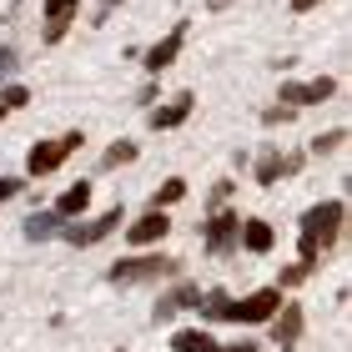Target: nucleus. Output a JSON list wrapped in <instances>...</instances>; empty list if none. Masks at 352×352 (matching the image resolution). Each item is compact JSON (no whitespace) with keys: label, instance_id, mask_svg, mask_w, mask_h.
<instances>
[{"label":"nucleus","instance_id":"f257e3e1","mask_svg":"<svg viewBox=\"0 0 352 352\" xmlns=\"http://www.w3.org/2000/svg\"><path fill=\"white\" fill-rule=\"evenodd\" d=\"M342 221H347L342 197H327V201L307 206V212H302V227H297V262L317 272V262L327 257V247L342 236Z\"/></svg>","mask_w":352,"mask_h":352},{"label":"nucleus","instance_id":"f03ea898","mask_svg":"<svg viewBox=\"0 0 352 352\" xmlns=\"http://www.w3.org/2000/svg\"><path fill=\"white\" fill-rule=\"evenodd\" d=\"M176 257H166V252H146L141 247L136 257H121V262H111V272H106V282L111 287H141V282H166V277H176Z\"/></svg>","mask_w":352,"mask_h":352},{"label":"nucleus","instance_id":"7ed1b4c3","mask_svg":"<svg viewBox=\"0 0 352 352\" xmlns=\"http://www.w3.org/2000/svg\"><path fill=\"white\" fill-rule=\"evenodd\" d=\"M86 146V131H66V136H51V141H36V146L25 151V182H41V176H51L71 162V151Z\"/></svg>","mask_w":352,"mask_h":352},{"label":"nucleus","instance_id":"20e7f679","mask_svg":"<svg viewBox=\"0 0 352 352\" xmlns=\"http://www.w3.org/2000/svg\"><path fill=\"white\" fill-rule=\"evenodd\" d=\"M116 227H126V206H106L101 217H76V221H60V242H71V247H96V242H106Z\"/></svg>","mask_w":352,"mask_h":352},{"label":"nucleus","instance_id":"39448f33","mask_svg":"<svg viewBox=\"0 0 352 352\" xmlns=\"http://www.w3.org/2000/svg\"><path fill=\"white\" fill-rule=\"evenodd\" d=\"M236 232H242V212L212 206V212H206V227H201V252L206 257H232L236 252Z\"/></svg>","mask_w":352,"mask_h":352},{"label":"nucleus","instance_id":"423d86ee","mask_svg":"<svg viewBox=\"0 0 352 352\" xmlns=\"http://www.w3.org/2000/svg\"><path fill=\"white\" fill-rule=\"evenodd\" d=\"M287 302L282 287H257V292H247L242 302H232V322L236 327H267V317L277 312Z\"/></svg>","mask_w":352,"mask_h":352},{"label":"nucleus","instance_id":"0eeeda50","mask_svg":"<svg viewBox=\"0 0 352 352\" xmlns=\"http://www.w3.org/2000/svg\"><path fill=\"white\" fill-rule=\"evenodd\" d=\"M186 25H191V21H176L156 45H146V51H141V71H146V76H162L166 66H176V56H182V45H186Z\"/></svg>","mask_w":352,"mask_h":352},{"label":"nucleus","instance_id":"6e6552de","mask_svg":"<svg viewBox=\"0 0 352 352\" xmlns=\"http://www.w3.org/2000/svg\"><path fill=\"white\" fill-rule=\"evenodd\" d=\"M197 297H201V287L197 282H186V277H176L162 297H156V307H151V322L162 327V322H171V317H182V312H191L197 307Z\"/></svg>","mask_w":352,"mask_h":352},{"label":"nucleus","instance_id":"1a4fd4ad","mask_svg":"<svg viewBox=\"0 0 352 352\" xmlns=\"http://www.w3.org/2000/svg\"><path fill=\"white\" fill-rule=\"evenodd\" d=\"M267 332H272V342H277L282 352H292L302 342V332H307V312H302L297 302H282V307L267 317Z\"/></svg>","mask_w":352,"mask_h":352},{"label":"nucleus","instance_id":"9d476101","mask_svg":"<svg viewBox=\"0 0 352 352\" xmlns=\"http://www.w3.org/2000/svg\"><path fill=\"white\" fill-rule=\"evenodd\" d=\"M332 91H338V81H332V76H317V81H282V101H277V106L307 111V106H322Z\"/></svg>","mask_w":352,"mask_h":352},{"label":"nucleus","instance_id":"9b49d317","mask_svg":"<svg viewBox=\"0 0 352 352\" xmlns=\"http://www.w3.org/2000/svg\"><path fill=\"white\" fill-rule=\"evenodd\" d=\"M171 236V212H156V206H146L131 227H126V242L131 247H156V242H166Z\"/></svg>","mask_w":352,"mask_h":352},{"label":"nucleus","instance_id":"f8f14e48","mask_svg":"<svg viewBox=\"0 0 352 352\" xmlns=\"http://www.w3.org/2000/svg\"><path fill=\"white\" fill-rule=\"evenodd\" d=\"M191 111H197V91H176L166 106L146 111V121H151V131H176V126L191 121Z\"/></svg>","mask_w":352,"mask_h":352},{"label":"nucleus","instance_id":"ddd939ff","mask_svg":"<svg viewBox=\"0 0 352 352\" xmlns=\"http://www.w3.org/2000/svg\"><path fill=\"white\" fill-rule=\"evenodd\" d=\"M277 247V232L262 217H242V232H236V252H252V257H267Z\"/></svg>","mask_w":352,"mask_h":352},{"label":"nucleus","instance_id":"4468645a","mask_svg":"<svg viewBox=\"0 0 352 352\" xmlns=\"http://www.w3.org/2000/svg\"><path fill=\"white\" fill-rule=\"evenodd\" d=\"M76 10H81V0H41V15H45V45H60V36L71 30Z\"/></svg>","mask_w":352,"mask_h":352},{"label":"nucleus","instance_id":"2eb2a0df","mask_svg":"<svg viewBox=\"0 0 352 352\" xmlns=\"http://www.w3.org/2000/svg\"><path fill=\"white\" fill-rule=\"evenodd\" d=\"M91 197H96L91 182H71V186L51 201V212H56L60 221H76V217H86V212H91Z\"/></svg>","mask_w":352,"mask_h":352},{"label":"nucleus","instance_id":"dca6fc26","mask_svg":"<svg viewBox=\"0 0 352 352\" xmlns=\"http://www.w3.org/2000/svg\"><path fill=\"white\" fill-rule=\"evenodd\" d=\"M232 302H236V297L227 292V287H206L191 312H201V322H232Z\"/></svg>","mask_w":352,"mask_h":352},{"label":"nucleus","instance_id":"f3484780","mask_svg":"<svg viewBox=\"0 0 352 352\" xmlns=\"http://www.w3.org/2000/svg\"><path fill=\"white\" fill-rule=\"evenodd\" d=\"M252 176H257V186H277L282 176H287V156H282V146H262L257 162H252Z\"/></svg>","mask_w":352,"mask_h":352},{"label":"nucleus","instance_id":"a211bd4d","mask_svg":"<svg viewBox=\"0 0 352 352\" xmlns=\"http://www.w3.org/2000/svg\"><path fill=\"white\" fill-rule=\"evenodd\" d=\"M171 352H217V338H212V327H176L171 332Z\"/></svg>","mask_w":352,"mask_h":352},{"label":"nucleus","instance_id":"6ab92c4d","mask_svg":"<svg viewBox=\"0 0 352 352\" xmlns=\"http://www.w3.org/2000/svg\"><path fill=\"white\" fill-rule=\"evenodd\" d=\"M21 232H25V242H51V236H60V217L51 206H41V212H30L21 221Z\"/></svg>","mask_w":352,"mask_h":352},{"label":"nucleus","instance_id":"aec40b11","mask_svg":"<svg viewBox=\"0 0 352 352\" xmlns=\"http://www.w3.org/2000/svg\"><path fill=\"white\" fill-rule=\"evenodd\" d=\"M141 156V146L131 136H121V141H111V146L101 151V171H116V166H126V162H136Z\"/></svg>","mask_w":352,"mask_h":352},{"label":"nucleus","instance_id":"412c9836","mask_svg":"<svg viewBox=\"0 0 352 352\" xmlns=\"http://www.w3.org/2000/svg\"><path fill=\"white\" fill-rule=\"evenodd\" d=\"M186 191H191V186L182 182V176H166V182L151 191V201H146V206H156V212H166V206H176V201L186 197Z\"/></svg>","mask_w":352,"mask_h":352},{"label":"nucleus","instance_id":"4be33fe9","mask_svg":"<svg viewBox=\"0 0 352 352\" xmlns=\"http://www.w3.org/2000/svg\"><path fill=\"white\" fill-rule=\"evenodd\" d=\"M342 141H347V126H332V131H317L307 141V151L312 156H332V151H342Z\"/></svg>","mask_w":352,"mask_h":352},{"label":"nucleus","instance_id":"5701e85b","mask_svg":"<svg viewBox=\"0 0 352 352\" xmlns=\"http://www.w3.org/2000/svg\"><path fill=\"white\" fill-rule=\"evenodd\" d=\"M21 106H30V86H0V121L10 116V111H21Z\"/></svg>","mask_w":352,"mask_h":352},{"label":"nucleus","instance_id":"b1692460","mask_svg":"<svg viewBox=\"0 0 352 352\" xmlns=\"http://www.w3.org/2000/svg\"><path fill=\"white\" fill-rule=\"evenodd\" d=\"M307 277H312V267H302V262H292V267L282 272V282H277V287H282V292H292V287H302Z\"/></svg>","mask_w":352,"mask_h":352},{"label":"nucleus","instance_id":"393cba45","mask_svg":"<svg viewBox=\"0 0 352 352\" xmlns=\"http://www.w3.org/2000/svg\"><path fill=\"white\" fill-rule=\"evenodd\" d=\"M25 191V176H0V201H15Z\"/></svg>","mask_w":352,"mask_h":352},{"label":"nucleus","instance_id":"a878e982","mask_svg":"<svg viewBox=\"0 0 352 352\" xmlns=\"http://www.w3.org/2000/svg\"><path fill=\"white\" fill-rule=\"evenodd\" d=\"M262 121H267V126H277V121H297V106H272V111H262Z\"/></svg>","mask_w":352,"mask_h":352},{"label":"nucleus","instance_id":"bb28decb","mask_svg":"<svg viewBox=\"0 0 352 352\" xmlns=\"http://www.w3.org/2000/svg\"><path fill=\"white\" fill-rule=\"evenodd\" d=\"M15 71V45H0V81Z\"/></svg>","mask_w":352,"mask_h":352},{"label":"nucleus","instance_id":"cd10ccee","mask_svg":"<svg viewBox=\"0 0 352 352\" xmlns=\"http://www.w3.org/2000/svg\"><path fill=\"white\" fill-rule=\"evenodd\" d=\"M217 352H262L252 338H242V342H217Z\"/></svg>","mask_w":352,"mask_h":352},{"label":"nucleus","instance_id":"c85d7f7f","mask_svg":"<svg viewBox=\"0 0 352 352\" xmlns=\"http://www.w3.org/2000/svg\"><path fill=\"white\" fill-rule=\"evenodd\" d=\"M227 197H232V182H217L212 186V206H227ZM212 206H206V212H212Z\"/></svg>","mask_w":352,"mask_h":352},{"label":"nucleus","instance_id":"c756f323","mask_svg":"<svg viewBox=\"0 0 352 352\" xmlns=\"http://www.w3.org/2000/svg\"><path fill=\"white\" fill-rule=\"evenodd\" d=\"M317 6H322V0H292V10H297V15H307V10H317Z\"/></svg>","mask_w":352,"mask_h":352},{"label":"nucleus","instance_id":"7c9ffc66","mask_svg":"<svg viewBox=\"0 0 352 352\" xmlns=\"http://www.w3.org/2000/svg\"><path fill=\"white\" fill-rule=\"evenodd\" d=\"M111 6H121V0H101V6H96V21H106V10Z\"/></svg>","mask_w":352,"mask_h":352},{"label":"nucleus","instance_id":"2f4dec72","mask_svg":"<svg viewBox=\"0 0 352 352\" xmlns=\"http://www.w3.org/2000/svg\"><path fill=\"white\" fill-rule=\"evenodd\" d=\"M116 352H126V347H116Z\"/></svg>","mask_w":352,"mask_h":352}]
</instances>
